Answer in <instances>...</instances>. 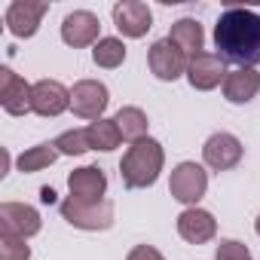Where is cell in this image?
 Returning <instances> with one entry per match:
<instances>
[{
  "instance_id": "obj_12",
  "label": "cell",
  "mask_w": 260,
  "mask_h": 260,
  "mask_svg": "<svg viewBox=\"0 0 260 260\" xmlns=\"http://www.w3.org/2000/svg\"><path fill=\"white\" fill-rule=\"evenodd\" d=\"M43 226L37 208L25 205V202H4L0 205V230H7V233H16L22 239H31L37 236Z\"/></svg>"
},
{
  "instance_id": "obj_8",
  "label": "cell",
  "mask_w": 260,
  "mask_h": 260,
  "mask_svg": "<svg viewBox=\"0 0 260 260\" xmlns=\"http://www.w3.org/2000/svg\"><path fill=\"white\" fill-rule=\"evenodd\" d=\"M49 13L46 0H16L7 10V28L16 37H34L40 28V19Z\"/></svg>"
},
{
  "instance_id": "obj_15",
  "label": "cell",
  "mask_w": 260,
  "mask_h": 260,
  "mask_svg": "<svg viewBox=\"0 0 260 260\" xmlns=\"http://www.w3.org/2000/svg\"><path fill=\"white\" fill-rule=\"evenodd\" d=\"M0 104L13 116H22L31 110V86L10 68L0 71Z\"/></svg>"
},
{
  "instance_id": "obj_20",
  "label": "cell",
  "mask_w": 260,
  "mask_h": 260,
  "mask_svg": "<svg viewBox=\"0 0 260 260\" xmlns=\"http://www.w3.org/2000/svg\"><path fill=\"white\" fill-rule=\"evenodd\" d=\"M86 135H89V147L92 150H101V153H110L119 147L122 135H119V125L113 119H95L89 128H86Z\"/></svg>"
},
{
  "instance_id": "obj_27",
  "label": "cell",
  "mask_w": 260,
  "mask_h": 260,
  "mask_svg": "<svg viewBox=\"0 0 260 260\" xmlns=\"http://www.w3.org/2000/svg\"><path fill=\"white\" fill-rule=\"evenodd\" d=\"M40 199H43L46 205H49V202H55V190H52V187H43V190H40Z\"/></svg>"
},
{
  "instance_id": "obj_7",
  "label": "cell",
  "mask_w": 260,
  "mask_h": 260,
  "mask_svg": "<svg viewBox=\"0 0 260 260\" xmlns=\"http://www.w3.org/2000/svg\"><path fill=\"white\" fill-rule=\"evenodd\" d=\"M107 101H110L107 86L98 83V80H80V83L71 89V107H74V113L83 116V119H101Z\"/></svg>"
},
{
  "instance_id": "obj_10",
  "label": "cell",
  "mask_w": 260,
  "mask_h": 260,
  "mask_svg": "<svg viewBox=\"0 0 260 260\" xmlns=\"http://www.w3.org/2000/svg\"><path fill=\"white\" fill-rule=\"evenodd\" d=\"M71 107V92L58 80H40L31 86V110L37 116H58Z\"/></svg>"
},
{
  "instance_id": "obj_17",
  "label": "cell",
  "mask_w": 260,
  "mask_h": 260,
  "mask_svg": "<svg viewBox=\"0 0 260 260\" xmlns=\"http://www.w3.org/2000/svg\"><path fill=\"white\" fill-rule=\"evenodd\" d=\"M260 92V74L254 68H239L223 80V98L230 104H248Z\"/></svg>"
},
{
  "instance_id": "obj_13",
  "label": "cell",
  "mask_w": 260,
  "mask_h": 260,
  "mask_svg": "<svg viewBox=\"0 0 260 260\" xmlns=\"http://www.w3.org/2000/svg\"><path fill=\"white\" fill-rule=\"evenodd\" d=\"M187 80L199 92H208V89L220 86L226 80V71H223V61L217 58V52H199V55H193L190 64H187Z\"/></svg>"
},
{
  "instance_id": "obj_11",
  "label": "cell",
  "mask_w": 260,
  "mask_h": 260,
  "mask_svg": "<svg viewBox=\"0 0 260 260\" xmlns=\"http://www.w3.org/2000/svg\"><path fill=\"white\" fill-rule=\"evenodd\" d=\"M113 25L125 37H144L153 28V13L141 0H122V4L113 7Z\"/></svg>"
},
{
  "instance_id": "obj_6",
  "label": "cell",
  "mask_w": 260,
  "mask_h": 260,
  "mask_svg": "<svg viewBox=\"0 0 260 260\" xmlns=\"http://www.w3.org/2000/svg\"><path fill=\"white\" fill-rule=\"evenodd\" d=\"M242 141L236 138V135H230V132H217V135H211L208 141H205V147H202V159H205V166L208 169H214V172H230V169H236L239 162H242Z\"/></svg>"
},
{
  "instance_id": "obj_26",
  "label": "cell",
  "mask_w": 260,
  "mask_h": 260,
  "mask_svg": "<svg viewBox=\"0 0 260 260\" xmlns=\"http://www.w3.org/2000/svg\"><path fill=\"white\" fill-rule=\"evenodd\" d=\"M125 260H166L153 245H138V248H132V251H128V257Z\"/></svg>"
},
{
  "instance_id": "obj_9",
  "label": "cell",
  "mask_w": 260,
  "mask_h": 260,
  "mask_svg": "<svg viewBox=\"0 0 260 260\" xmlns=\"http://www.w3.org/2000/svg\"><path fill=\"white\" fill-rule=\"evenodd\" d=\"M98 31H101V22H98V16L89 13V10H74V13H68L64 22H61V40H64L68 46H74V49L92 46L95 40H101Z\"/></svg>"
},
{
  "instance_id": "obj_16",
  "label": "cell",
  "mask_w": 260,
  "mask_h": 260,
  "mask_svg": "<svg viewBox=\"0 0 260 260\" xmlns=\"http://www.w3.org/2000/svg\"><path fill=\"white\" fill-rule=\"evenodd\" d=\"M68 187H71V196L74 199H83V202H98L107 190V178L101 169L95 166H83V169H74L71 178H68Z\"/></svg>"
},
{
  "instance_id": "obj_19",
  "label": "cell",
  "mask_w": 260,
  "mask_h": 260,
  "mask_svg": "<svg viewBox=\"0 0 260 260\" xmlns=\"http://www.w3.org/2000/svg\"><path fill=\"white\" fill-rule=\"evenodd\" d=\"M113 122L119 125V135L125 138V141H144L147 138V113L141 110V107H119V113L113 116Z\"/></svg>"
},
{
  "instance_id": "obj_18",
  "label": "cell",
  "mask_w": 260,
  "mask_h": 260,
  "mask_svg": "<svg viewBox=\"0 0 260 260\" xmlns=\"http://www.w3.org/2000/svg\"><path fill=\"white\" fill-rule=\"evenodd\" d=\"M169 40L184 52V55H199L202 52V25L196 22V19H178L175 25H172V31H169Z\"/></svg>"
},
{
  "instance_id": "obj_14",
  "label": "cell",
  "mask_w": 260,
  "mask_h": 260,
  "mask_svg": "<svg viewBox=\"0 0 260 260\" xmlns=\"http://www.w3.org/2000/svg\"><path fill=\"white\" fill-rule=\"evenodd\" d=\"M178 233H181V239L190 242V245H205V242L214 239L217 220H214L205 208H187V211L178 214Z\"/></svg>"
},
{
  "instance_id": "obj_5",
  "label": "cell",
  "mask_w": 260,
  "mask_h": 260,
  "mask_svg": "<svg viewBox=\"0 0 260 260\" xmlns=\"http://www.w3.org/2000/svg\"><path fill=\"white\" fill-rule=\"evenodd\" d=\"M147 64H150V71H153V77H159V80H166V83H172V80H178L181 74H187V55L166 37V40H156L153 46H150V52H147Z\"/></svg>"
},
{
  "instance_id": "obj_22",
  "label": "cell",
  "mask_w": 260,
  "mask_h": 260,
  "mask_svg": "<svg viewBox=\"0 0 260 260\" xmlns=\"http://www.w3.org/2000/svg\"><path fill=\"white\" fill-rule=\"evenodd\" d=\"M55 159H58V147H55V144H37V147L25 150V153L19 156V169H22V172H43V169H49Z\"/></svg>"
},
{
  "instance_id": "obj_25",
  "label": "cell",
  "mask_w": 260,
  "mask_h": 260,
  "mask_svg": "<svg viewBox=\"0 0 260 260\" xmlns=\"http://www.w3.org/2000/svg\"><path fill=\"white\" fill-rule=\"evenodd\" d=\"M214 260H251V254H248V245H242V242H236V239H223V242L217 245Z\"/></svg>"
},
{
  "instance_id": "obj_28",
  "label": "cell",
  "mask_w": 260,
  "mask_h": 260,
  "mask_svg": "<svg viewBox=\"0 0 260 260\" xmlns=\"http://www.w3.org/2000/svg\"><path fill=\"white\" fill-rule=\"evenodd\" d=\"M254 230H257V236H260V214H257V220H254Z\"/></svg>"
},
{
  "instance_id": "obj_3",
  "label": "cell",
  "mask_w": 260,
  "mask_h": 260,
  "mask_svg": "<svg viewBox=\"0 0 260 260\" xmlns=\"http://www.w3.org/2000/svg\"><path fill=\"white\" fill-rule=\"evenodd\" d=\"M61 217L77 226V230H110L113 223V202L98 199V202H83L68 196L61 202Z\"/></svg>"
},
{
  "instance_id": "obj_21",
  "label": "cell",
  "mask_w": 260,
  "mask_h": 260,
  "mask_svg": "<svg viewBox=\"0 0 260 260\" xmlns=\"http://www.w3.org/2000/svg\"><path fill=\"white\" fill-rule=\"evenodd\" d=\"M92 58H95L98 68H119L125 61V46L116 37H101L92 49Z\"/></svg>"
},
{
  "instance_id": "obj_1",
  "label": "cell",
  "mask_w": 260,
  "mask_h": 260,
  "mask_svg": "<svg viewBox=\"0 0 260 260\" xmlns=\"http://www.w3.org/2000/svg\"><path fill=\"white\" fill-rule=\"evenodd\" d=\"M214 46L223 64L254 68L260 61V16L242 7L223 10L214 25Z\"/></svg>"
},
{
  "instance_id": "obj_2",
  "label": "cell",
  "mask_w": 260,
  "mask_h": 260,
  "mask_svg": "<svg viewBox=\"0 0 260 260\" xmlns=\"http://www.w3.org/2000/svg\"><path fill=\"white\" fill-rule=\"evenodd\" d=\"M162 162H166V153H162V144L159 141H153V138L135 141L132 147L125 150L122 162H119L122 184L128 190H141V187L156 184V178L162 172Z\"/></svg>"
},
{
  "instance_id": "obj_24",
  "label": "cell",
  "mask_w": 260,
  "mask_h": 260,
  "mask_svg": "<svg viewBox=\"0 0 260 260\" xmlns=\"http://www.w3.org/2000/svg\"><path fill=\"white\" fill-rule=\"evenodd\" d=\"M52 144L58 147V153H68V156H80V153L92 150V147H89V135H86V128H71V132H61Z\"/></svg>"
},
{
  "instance_id": "obj_4",
  "label": "cell",
  "mask_w": 260,
  "mask_h": 260,
  "mask_svg": "<svg viewBox=\"0 0 260 260\" xmlns=\"http://www.w3.org/2000/svg\"><path fill=\"white\" fill-rule=\"evenodd\" d=\"M169 190H172V196H175L178 202L196 205V202L205 196V190H208V175H205V169L196 166V162H181V166L172 172Z\"/></svg>"
},
{
  "instance_id": "obj_23",
  "label": "cell",
  "mask_w": 260,
  "mask_h": 260,
  "mask_svg": "<svg viewBox=\"0 0 260 260\" xmlns=\"http://www.w3.org/2000/svg\"><path fill=\"white\" fill-rule=\"evenodd\" d=\"M0 260H31V248L28 239L0 230Z\"/></svg>"
}]
</instances>
